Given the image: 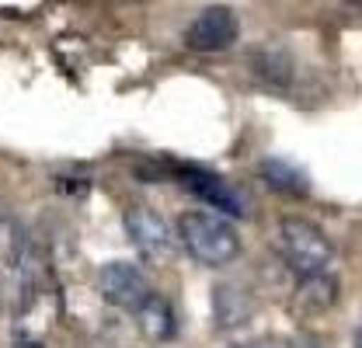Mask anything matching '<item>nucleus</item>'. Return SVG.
Wrapping results in <instances>:
<instances>
[{
    "instance_id": "obj_9",
    "label": "nucleus",
    "mask_w": 362,
    "mask_h": 348,
    "mask_svg": "<svg viewBox=\"0 0 362 348\" xmlns=\"http://www.w3.org/2000/svg\"><path fill=\"white\" fill-rule=\"evenodd\" d=\"M262 178L269 181V188L282 192V195H293V199L310 195V174L303 171L300 164L286 161V157H269V161H262Z\"/></svg>"
},
{
    "instance_id": "obj_14",
    "label": "nucleus",
    "mask_w": 362,
    "mask_h": 348,
    "mask_svg": "<svg viewBox=\"0 0 362 348\" xmlns=\"http://www.w3.org/2000/svg\"><path fill=\"white\" fill-rule=\"evenodd\" d=\"M233 348H275V345H269V342H247V345H233Z\"/></svg>"
},
{
    "instance_id": "obj_10",
    "label": "nucleus",
    "mask_w": 362,
    "mask_h": 348,
    "mask_svg": "<svg viewBox=\"0 0 362 348\" xmlns=\"http://www.w3.org/2000/svg\"><path fill=\"white\" fill-rule=\"evenodd\" d=\"M334 300H338V279H331V272L300 279V286H296V303L303 310H327Z\"/></svg>"
},
{
    "instance_id": "obj_11",
    "label": "nucleus",
    "mask_w": 362,
    "mask_h": 348,
    "mask_svg": "<svg viewBox=\"0 0 362 348\" xmlns=\"http://www.w3.org/2000/svg\"><path fill=\"white\" fill-rule=\"evenodd\" d=\"M240 293L237 289H230V286H216L213 289V313H216V324L220 327H237V324H244V313L247 310H237V300Z\"/></svg>"
},
{
    "instance_id": "obj_1",
    "label": "nucleus",
    "mask_w": 362,
    "mask_h": 348,
    "mask_svg": "<svg viewBox=\"0 0 362 348\" xmlns=\"http://www.w3.org/2000/svg\"><path fill=\"white\" fill-rule=\"evenodd\" d=\"M178 244L206 268H223L240 255V233L220 213H181L178 216Z\"/></svg>"
},
{
    "instance_id": "obj_15",
    "label": "nucleus",
    "mask_w": 362,
    "mask_h": 348,
    "mask_svg": "<svg viewBox=\"0 0 362 348\" xmlns=\"http://www.w3.org/2000/svg\"><path fill=\"white\" fill-rule=\"evenodd\" d=\"M356 348H362V331H359V335H356Z\"/></svg>"
},
{
    "instance_id": "obj_12",
    "label": "nucleus",
    "mask_w": 362,
    "mask_h": 348,
    "mask_svg": "<svg viewBox=\"0 0 362 348\" xmlns=\"http://www.w3.org/2000/svg\"><path fill=\"white\" fill-rule=\"evenodd\" d=\"M286 348H320L317 342H310V338H296V342H289Z\"/></svg>"
},
{
    "instance_id": "obj_13",
    "label": "nucleus",
    "mask_w": 362,
    "mask_h": 348,
    "mask_svg": "<svg viewBox=\"0 0 362 348\" xmlns=\"http://www.w3.org/2000/svg\"><path fill=\"white\" fill-rule=\"evenodd\" d=\"M14 348H45V345H39L35 338H18V342H14Z\"/></svg>"
},
{
    "instance_id": "obj_3",
    "label": "nucleus",
    "mask_w": 362,
    "mask_h": 348,
    "mask_svg": "<svg viewBox=\"0 0 362 348\" xmlns=\"http://www.w3.org/2000/svg\"><path fill=\"white\" fill-rule=\"evenodd\" d=\"M126 233L146 265H168L178 251V230L168 226V219L153 213L150 206H129L126 209Z\"/></svg>"
},
{
    "instance_id": "obj_7",
    "label": "nucleus",
    "mask_w": 362,
    "mask_h": 348,
    "mask_svg": "<svg viewBox=\"0 0 362 348\" xmlns=\"http://www.w3.org/2000/svg\"><path fill=\"white\" fill-rule=\"evenodd\" d=\"M247 66L251 74L272 91H289L296 81V56L279 42H265L258 45L251 56H247Z\"/></svg>"
},
{
    "instance_id": "obj_8",
    "label": "nucleus",
    "mask_w": 362,
    "mask_h": 348,
    "mask_svg": "<svg viewBox=\"0 0 362 348\" xmlns=\"http://www.w3.org/2000/svg\"><path fill=\"white\" fill-rule=\"evenodd\" d=\"M136 324H139V331L150 338V342H171L175 335H178V313H175V306L168 296H160V293H146V300L133 310Z\"/></svg>"
},
{
    "instance_id": "obj_6",
    "label": "nucleus",
    "mask_w": 362,
    "mask_h": 348,
    "mask_svg": "<svg viewBox=\"0 0 362 348\" xmlns=\"http://www.w3.org/2000/svg\"><path fill=\"white\" fill-rule=\"evenodd\" d=\"M98 293L105 296V303L122 306V310H136L146 300L150 282L133 261H105L98 268Z\"/></svg>"
},
{
    "instance_id": "obj_2",
    "label": "nucleus",
    "mask_w": 362,
    "mask_h": 348,
    "mask_svg": "<svg viewBox=\"0 0 362 348\" xmlns=\"http://www.w3.org/2000/svg\"><path fill=\"white\" fill-rule=\"evenodd\" d=\"M275 248H279L282 261L300 279L327 275L331 265H334V244H331V237L307 216L279 219V226H275Z\"/></svg>"
},
{
    "instance_id": "obj_4",
    "label": "nucleus",
    "mask_w": 362,
    "mask_h": 348,
    "mask_svg": "<svg viewBox=\"0 0 362 348\" xmlns=\"http://www.w3.org/2000/svg\"><path fill=\"white\" fill-rule=\"evenodd\" d=\"M237 35H240V21L230 7H206L188 21L181 42L195 52H223L237 42Z\"/></svg>"
},
{
    "instance_id": "obj_5",
    "label": "nucleus",
    "mask_w": 362,
    "mask_h": 348,
    "mask_svg": "<svg viewBox=\"0 0 362 348\" xmlns=\"http://www.w3.org/2000/svg\"><path fill=\"white\" fill-rule=\"evenodd\" d=\"M175 178H178L181 185L195 195V199H202L206 206H213V209H220V216H244V199L233 192V185L220 178V174H213L209 168H195V164H175Z\"/></svg>"
}]
</instances>
